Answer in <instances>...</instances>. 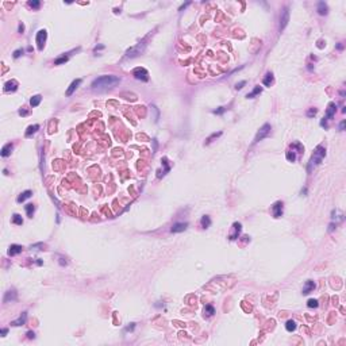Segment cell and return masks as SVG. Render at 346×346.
<instances>
[{
	"instance_id": "47",
	"label": "cell",
	"mask_w": 346,
	"mask_h": 346,
	"mask_svg": "<svg viewBox=\"0 0 346 346\" xmlns=\"http://www.w3.org/2000/svg\"><path fill=\"white\" fill-rule=\"evenodd\" d=\"M23 30H24L23 24H19V33H23Z\"/></svg>"
},
{
	"instance_id": "15",
	"label": "cell",
	"mask_w": 346,
	"mask_h": 346,
	"mask_svg": "<svg viewBox=\"0 0 346 346\" xmlns=\"http://www.w3.org/2000/svg\"><path fill=\"white\" fill-rule=\"evenodd\" d=\"M187 227H188V223H174L170 230H172V233H181Z\"/></svg>"
},
{
	"instance_id": "30",
	"label": "cell",
	"mask_w": 346,
	"mask_h": 346,
	"mask_svg": "<svg viewBox=\"0 0 346 346\" xmlns=\"http://www.w3.org/2000/svg\"><path fill=\"white\" fill-rule=\"evenodd\" d=\"M12 222L15 224H22L23 223V219H22V216L20 215H18V214H14L12 215Z\"/></svg>"
},
{
	"instance_id": "42",
	"label": "cell",
	"mask_w": 346,
	"mask_h": 346,
	"mask_svg": "<svg viewBox=\"0 0 346 346\" xmlns=\"http://www.w3.org/2000/svg\"><path fill=\"white\" fill-rule=\"evenodd\" d=\"M326 120L327 119L326 118H323V120L320 122V126H323V127H327V123H326Z\"/></svg>"
},
{
	"instance_id": "48",
	"label": "cell",
	"mask_w": 346,
	"mask_h": 346,
	"mask_svg": "<svg viewBox=\"0 0 346 346\" xmlns=\"http://www.w3.org/2000/svg\"><path fill=\"white\" fill-rule=\"evenodd\" d=\"M337 47H338L339 50H342V49H343V45H342V43H339V45H338V46H337Z\"/></svg>"
},
{
	"instance_id": "26",
	"label": "cell",
	"mask_w": 346,
	"mask_h": 346,
	"mask_svg": "<svg viewBox=\"0 0 346 346\" xmlns=\"http://www.w3.org/2000/svg\"><path fill=\"white\" fill-rule=\"evenodd\" d=\"M261 91H262V88H261V86H256V88H254V89H253L252 92H250V93L246 95V98H248V99H253L254 96H256V95L261 93Z\"/></svg>"
},
{
	"instance_id": "2",
	"label": "cell",
	"mask_w": 346,
	"mask_h": 346,
	"mask_svg": "<svg viewBox=\"0 0 346 346\" xmlns=\"http://www.w3.org/2000/svg\"><path fill=\"white\" fill-rule=\"evenodd\" d=\"M325 156H326V150H325V147H323L322 145L316 146V149H315L314 154H312V157H311L310 165H308V172H311L312 165H319V164L322 162V160H323Z\"/></svg>"
},
{
	"instance_id": "44",
	"label": "cell",
	"mask_w": 346,
	"mask_h": 346,
	"mask_svg": "<svg viewBox=\"0 0 346 346\" xmlns=\"http://www.w3.org/2000/svg\"><path fill=\"white\" fill-rule=\"evenodd\" d=\"M7 331H8L7 329H1V331H0V333H1V335H3V337H4V335L7 334Z\"/></svg>"
},
{
	"instance_id": "7",
	"label": "cell",
	"mask_w": 346,
	"mask_h": 346,
	"mask_svg": "<svg viewBox=\"0 0 346 346\" xmlns=\"http://www.w3.org/2000/svg\"><path fill=\"white\" fill-rule=\"evenodd\" d=\"M288 20H289V10L284 8L283 12H281V16H280V31L285 28V26L288 24Z\"/></svg>"
},
{
	"instance_id": "1",
	"label": "cell",
	"mask_w": 346,
	"mask_h": 346,
	"mask_svg": "<svg viewBox=\"0 0 346 346\" xmlns=\"http://www.w3.org/2000/svg\"><path fill=\"white\" fill-rule=\"evenodd\" d=\"M119 77L116 76H100L98 79L93 80L92 83V89H108V88H114L115 85L119 84Z\"/></svg>"
},
{
	"instance_id": "5",
	"label": "cell",
	"mask_w": 346,
	"mask_h": 346,
	"mask_svg": "<svg viewBox=\"0 0 346 346\" xmlns=\"http://www.w3.org/2000/svg\"><path fill=\"white\" fill-rule=\"evenodd\" d=\"M133 75L137 80H142V81H147L149 80V73L143 68H135L133 71Z\"/></svg>"
},
{
	"instance_id": "22",
	"label": "cell",
	"mask_w": 346,
	"mask_h": 346,
	"mask_svg": "<svg viewBox=\"0 0 346 346\" xmlns=\"http://www.w3.org/2000/svg\"><path fill=\"white\" fill-rule=\"evenodd\" d=\"M39 130V125H33V126H28L27 131H26V137H31L33 134H35L37 131Z\"/></svg>"
},
{
	"instance_id": "23",
	"label": "cell",
	"mask_w": 346,
	"mask_h": 346,
	"mask_svg": "<svg viewBox=\"0 0 346 346\" xmlns=\"http://www.w3.org/2000/svg\"><path fill=\"white\" fill-rule=\"evenodd\" d=\"M41 100H42V96L41 95H35V96H33L30 99V104H31V107H37L41 103Z\"/></svg>"
},
{
	"instance_id": "35",
	"label": "cell",
	"mask_w": 346,
	"mask_h": 346,
	"mask_svg": "<svg viewBox=\"0 0 346 346\" xmlns=\"http://www.w3.org/2000/svg\"><path fill=\"white\" fill-rule=\"evenodd\" d=\"M219 135H222V133H220V131H219V133H215V134H212V135H211V137H210L208 139H207V142H206V143H207V145H208V143H210V142H211V141H212L214 138H216V137H219Z\"/></svg>"
},
{
	"instance_id": "34",
	"label": "cell",
	"mask_w": 346,
	"mask_h": 346,
	"mask_svg": "<svg viewBox=\"0 0 346 346\" xmlns=\"http://www.w3.org/2000/svg\"><path fill=\"white\" fill-rule=\"evenodd\" d=\"M28 6L31 8H35V10H38V8L41 7V3L39 1H28Z\"/></svg>"
},
{
	"instance_id": "12",
	"label": "cell",
	"mask_w": 346,
	"mask_h": 346,
	"mask_svg": "<svg viewBox=\"0 0 346 346\" xmlns=\"http://www.w3.org/2000/svg\"><path fill=\"white\" fill-rule=\"evenodd\" d=\"M233 227H234V234H230V239L234 241V239H237V238H238V235H239L242 226H241L239 222H235V223L233 224Z\"/></svg>"
},
{
	"instance_id": "39",
	"label": "cell",
	"mask_w": 346,
	"mask_h": 346,
	"mask_svg": "<svg viewBox=\"0 0 346 346\" xmlns=\"http://www.w3.org/2000/svg\"><path fill=\"white\" fill-rule=\"evenodd\" d=\"M27 338H30V339L33 338V339H34V338H35V334H34L33 331H28V333H27Z\"/></svg>"
},
{
	"instance_id": "38",
	"label": "cell",
	"mask_w": 346,
	"mask_h": 346,
	"mask_svg": "<svg viewBox=\"0 0 346 346\" xmlns=\"http://www.w3.org/2000/svg\"><path fill=\"white\" fill-rule=\"evenodd\" d=\"M245 84H246V81H241V83H238V84L235 85V89H242Z\"/></svg>"
},
{
	"instance_id": "33",
	"label": "cell",
	"mask_w": 346,
	"mask_h": 346,
	"mask_svg": "<svg viewBox=\"0 0 346 346\" xmlns=\"http://www.w3.org/2000/svg\"><path fill=\"white\" fill-rule=\"evenodd\" d=\"M316 112H318V110L312 107V108H310V110L307 111V116H308V118H312V116H315V115H316Z\"/></svg>"
},
{
	"instance_id": "3",
	"label": "cell",
	"mask_w": 346,
	"mask_h": 346,
	"mask_svg": "<svg viewBox=\"0 0 346 346\" xmlns=\"http://www.w3.org/2000/svg\"><path fill=\"white\" fill-rule=\"evenodd\" d=\"M145 46H146V39L142 41L141 43H138L137 46H134V47H131V49H129V50L126 51V58H133V57H137V55H139L142 51L145 50Z\"/></svg>"
},
{
	"instance_id": "8",
	"label": "cell",
	"mask_w": 346,
	"mask_h": 346,
	"mask_svg": "<svg viewBox=\"0 0 346 346\" xmlns=\"http://www.w3.org/2000/svg\"><path fill=\"white\" fill-rule=\"evenodd\" d=\"M272 211H273V216H275V218H280V216L283 215V201L275 203L273 207H272Z\"/></svg>"
},
{
	"instance_id": "19",
	"label": "cell",
	"mask_w": 346,
	"mask_h": 346,
	"mask_svg": "<svg viewBox=\"0 0 346 346\" xmlns=\"http://www.w3.org/2000/svg\"><path fill=\"white\" fill-rule=\"evenodd\" d=\"M12 143H7V145L3 146V149H1V157H8L10 154H11V150H12Z\"/></svg>"
},
{
	"instance_id": "21",
	"label": "cell",
	"mask_w": 346,
	"mask_h": 346,
	"mask_svg": "<svg viewBox=\"0 0 346 346\" xmlns=\"http://www.w3.org/2000/svg\"><path fill=\"white\" fill-rule=\"evenodd\" d=\"M262 83H264V85L265 86H271L272 84H273V75H272L271 72L266 73V76H265L264 80H262Z\"/></svg>"
},
{
	"instance_id": "27",
	"label": "cell",
	"mask_w": 346,
	"mask_h": 346,
	"mask_svg": "<svg viewBox=\"0 0 346 346\" xmlns=\"http://www.w3.org/2000/svg\"><path fill=\"white\" fill-rule=\"evenodd\" d=\"M285 329H287L288 331H293L296 329V323L295 320H288L287 323H285Z\"/></svg>"
},
{
	"instance_id": "43",
	"label": "cell",
	"mask_w": 346,
	"mask_h": 346,
	"mask_svg": "<svg viewBox=\"0 0 346 346\" xmlns=\"http://www.w3.org/2000/svg\"><path fill=\"white\" fill-rule=\"evenodd\" d=\"M343 129H345V120H343V122H341V125H339V130H341V131H343Z\"/></svg>"
},
{
	"instance_id": "24",
	"label": "cell",
	"mask_w": 346,
	"mask_h": 346,
	"mask_svg": "<svg viewBox=\"0 0 346 346\" xmlns=\"http://www.w3.org/2000/svg\"><path fill=\"white\" fill-rule=\"evenodd\" d=\"M214 314H215V310H214V307L211 306V304L206 306V308H204V316L210 318V316H212Z\"/></svg>"
},
{
	"instance_id": "14",
	"label": "cell",
	"mask_w": 346,
	"mask_h": 346,
	"mask_svg": "<svg viewBox=\"0 0 346 346\" xmlns=\"http://www.w3.org/2000/svg\"><path fill=\"white\" fill-rule=\"evenodd\" d=\"M22 250H23V248H22L20 245H11L10 249H8V254H10V256H16V254H19Z\"/></svg>"
},
{
	"instance_id": "45",
	"label": "cell",
	"mask_w": 346,
	"mask_h": 346,
	"mask_svg": "<svg viewBox=\"0 0 346 346\" xmlns=\"http://www.w3.org/2000/svg\"><path fill=\"white\" fill-rule=\"evenodd\" d=\"M334 230V223H331L330 226H329V231H333Z\"/></svg>"
},
{
	"instance_id": "18",
	"label": "cell",
	"mask_w": 346,
	"mask_h": 346,
	"mask_svg": "<svg viewBox=\"0 0 346 346\" xmlns=\"http://www.w3.org/2000/svg\"><path fill=\"white\" fill-rule=\"evenodd\" d=\"M327 11H329L327 4L325 3V1H319L318 3V14H320V15H327Z\"/></svg>"
},
{
	"instance_id": "13",
	"label": "cell",
	"mask_w": 346,
	"mask_h": 346,
	"mask_svg": "<svg viewBox=\"0 0 346 346\" xmlns=\"http://www.w3.org/2000/svg\"><path fill=\"white\" fill-rule=\"evenodd\" d=\"M80 84H81V80H80V79L75 80V81H73V83H72L71 85H69V88L66 89V96H71V95L73 93V92H75L76 89H77V86H79Z\"/></svg>"
},
{
	"instance_id": "28",
	"label": "cell",
	"mask_w": 346,
	"mask_h": 346,
	"mask_svg": "<svg viewBox=\"0 0 346 346\" xmlns=\"http://www.w3.org/2000/svg\"><path fill=\"white\" fill-rule=\"evenodd\" d=\"M296 152H293V150H289V152H287V160L289 162H295L296 160Z\"/></svg>"
},
{
	"instance_id": "46",
	"label": "cell",
	"mask_w": 346,
	"mask_h": 346,
	"mask_svg": "<svg viewBox=\"0 0 346 346\" xmlns=\"http://www.w3.org/2000/svg\"><path fill=\"white\" fill-rule=\"evenodd\" d=\"M60 264L61 265H66V261H64V258H60Z\"/></svg>"
},
{
	"instance_id": "6",
	"label": "cell",
	"mask_w": 346,
	"mask_h": 346,
	"mask_svg": "<svg viewBox=\"0 0 346 346\" xmlns=\"http://www.w3.org/2000/svg\"><path fill=\"white\" fill-rule=\"evenodd\" d=\"M46 30H39L37 33V43H38V50H43L45 42H46Z\"/></svg>"
},
{
	"instance_id": "11",
	"label": "cell",
	"mask_w": 346,
	"mask_h": 346,
	"mask_svg": "<svg viewBox=\"0 0 346 346\" xmlns=\"http://www.w3.org/2000/svg\"><path fill=\"white\" fill-rule=\"evenodd\" d=\"M18 89V81L15 80H11V81H7L6 85H4V91L6 92H14V91Z\"/></svg>"
},
{
	"instance_id": "40",
	"label": "cell",
	"mask_w": 346,
	"mask_h": 346,
	"mask_svg": "<svg viewBox=\"0 0 346 346\" xmlns=\"http://www.w3.org/2000/svg\"><path fill=\"white\" fill-rule=\"evenodd\" d=\"M19 115H23V116H26V115H28V111H26V110H19Z\"/></svg>"
},
{
	"instance_id": "25",
	"label": "cell",
	"mask_w": 346,
	"mask_h": 346,
	"mask_svg": "<svg viewBox=\"0 0 346 346\" xmlns=\"http://www.w3.org/2000/svg\"><path fill=\"white\" fill-rule=\"evenodd\" d=\"M210 224H211V219H210V216L204 215L203 218H201V227H203V228H208Z\"/></svg>"
},
{
	"instance_id": "4",
	"label": "cell",
	"mask_w": 346,
	"mask_h": 346,
	"mask_svg": "<svg viewBox=\"0 0 346 346\" xmlns=\"http://www.w3.org/2000/svg\"><path fill=\"white\" fill-rule=\"evenodd\" d=\"M269 134H271V125H269V123H265V125H264V126L260 129L258 133H257L256 138H254V143H257V142H260V141H262L264 138H266Z\"/></svg>"
},
{
	"instance_id": "10",
	"label": "cell",
	"mask_w": 346,
	"mask_h": 346,
	"mask_svg": "<svg viewBox=\"0 0 346 346\" xmlns=\"http://www.w3.org/2000/svg\"><path fill=\"white\" fill-rule=\"evenodd\" d=\"M335 110H337L335 103H333V102L329 103V106H327V111H326V119H333V118H334Z\"/></svg>"
},
{
	"instance_id": "32",
	"label": "cell",
	"mask_w": 346,
	"mask_h": 346,
	"mask_svg": "<svg viewBox=\"0 0 346 346\" xmlns=\"http://www.w3.org/2000/svg\"><path fill=\"white\" fill-rule=\"evenodd\" d=\"M68 61V57H65V55H62V57H60V58H57L54 61V65H61V64L66 62Z\"/></svg>"
},
{
	"instance_id": "41",
	"label": "cell",
	"mask_w": 346,
	"mask_h": 346,
	"mask_svg": "<svg viewBox=\"0 0 346 346\" xmlns=\"http://www.w3.org/2000/svg\"><path fill=\"white\" fill-rule=\"evenodd\" d=\"M134 327H135V323H130V326H127V327H126V331H130V330H133Z\"/></svg>"
},
{
	"instance_id": "9",
	"label": "cell",
	"mask_w": 346,
	"mask_h": 346,
	"mask_svg": "<svg viewBox=\"0 0 346 346\" xmlns=\"http://www.w3.org/2000/svg\"><path fill=\"white\" fill-rule=\"evenodd\" d=\"M16 298H18V295H16V291L15 289H10V291L6 292V295H4V299L3 302L4 303H10V302H15Z\"/></svg>"
},
{
	"instance_id": "37",
	"label": "cell",
	"mask_w": 346,
	"mask_h": 346,
	"mask_svg": "<svg viewBox=\"0 0 346 346\" xmlns=\"http://www.w3.org/2000/svg\"><path fill=\"white\" fill-rule=\"evenodd\" d=\"M224 111H226V108H224V107H219L218 110H214L212 112H214V114H218V115H219V114H223Z\"/></svg>"
},
{
	"instance_id": "29",
	"label": "cell",
	"mask_w": 346,
	"mask_h": 346,
	"mask_svg": "<svg viewBox=\"0 0 346 346\" xmlns=\"http://www.w3.org/2000/svg\"><path fill=\"white\" fill-rule=\"evenodd\" d=\"M34 210H35V207H34V204H27V206H26V212H27L28 218H33V214H34Z\"/></svg>"
},
{
	"instance_id": "36",
	"label": "cell",
	"mask_w": 346,
	"mask_h": 346,
	"mask_svg": "<svg viewBox=\"0 0 346 346\" xmlns=\"http://www.w3.org/2000/svg\"><path fill=\"white\" fill-rule=\"evenodd\" d=\"M20 54H23V49H18V50L14 51V58H18Z\"/></svg>"
},
{
	"instance_id": "31",
	"label": "cell",
	"mask_w": 346,
	"mask_h": 346,
	"mask_svg": "<svg viewBox=\"0 0 346 346\" xmlns=\"http://www.w3.org/2000/svg\"><path fill=\"white\" fill-rule=\"evenodd\" d=\"M307 306L310 307V308H316V307H318V300L316 299H310L308 302H307Z\"/></svg>"
},
{
	"instance_id": "20",
	"label": "cell",
	"mask_w": 346,
	"mask_h": 346,
	"mask_svg": "<svg viewBox=\"0 0 346 346\" xmlns=\"http://www.w3.org/2000/svg\"><path fill=\"white\" fill-rule=\"evenodd\" d=\"M31 195H33V192L31 191H24V192H22L18 196V199H16V201L18 203H22V201H24L26 199H28V197H31Z\"/></svg>"
},
{
	"instance_id": "16",
	"label": "cell",
	"mask_w": 346,
	"mask_h": 346,
	"mask_svg": "<svg viewBox=\"0 0 346 346\" xmlns=\"http://www.w3.org/2000/svg\"><path fill=\"white\" fill-rule=\"evenodd\" d=\"M26 318H27V312H23L16 320H12L11 326H22V325H24V322H26Z\"/></svg>"
},
{
	"instance_id": "17",
	"label": "cell",
	"mask_w": 346,
	"mask_h": 346,
	"mask_svg": "<svg viewBox=\"0 0 346 346\" xmlns=\"http://www.w3.org/2000/svg\"><path fill=\"white\" fill-rule=\"evenodd\" d=\"M315 288V283L314 281H311V280H308V281H306V284H304V288H303V295H307V293H310L312 289Z\"/></svg>"
}]
</instances>
